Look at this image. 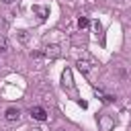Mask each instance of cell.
I'll list each match as a JSON object with an SVG mask.
<instances>
[{
    "mask_svg": "<svg viewBox=\"0 0 131 131\" xmlns=\"http://www.w3.org/2000/svg\"><path fill=\"white\" fill-rule=\"evenodd\" d=\"M43 55H45L47 59H57V57L61 55V51H59V47H57V45H49V47H45Z\"/></svg>",
    "mask_w": 131,
    "mask_h": 131,
    "instance_id": "6da1fadb",
    "label": "cell"
},
{
    "mask_svg": "<svg viewBox=\"0 0 131 131\" xmlns=\"http://www.w3.org/2000/svg\"><path fill=\"white\" fill-rule=\"evenodd\" d=\"M31 117L37 121H45L47 119V111L43 106H31Z\"/></svg>",
    "mask_w": 131,
    "mask_h": 131,
    "instance_id": "7a4b0ae2",
    "label": "cell"
},
{
    "mask_svg": "<svg viewBox=\"0 0 131 131\" xmlns=\"http://www.w3.org/2000/svg\"><path fill=\"white\" fill-rule=\"evenodd\" d=\"M61 80H63V82H61V84H63V88H68L70 92H74V90H76V88H74V82H72V74H70L68 70L63 72V76H61Z\"/></svg>",
    "mask_w": 131,
    "mask_h": 131,
    "instance_id": "3957f363",
    "label": "cell"
},
{
    "mask_svg": "<svg viewBox=\"0 0 131 131\" xmlns=\"http://www.w3.org/2000/svg\"><path fill=\"white\" fill-rule=\"evenodd\" d=\"M4 117H6V121H18V119H20V111L14 108V106H10V108H6Z\"/></svg>",
    "mask_w": 131,
    "mask_h": 131,
    "instance_id": "277c9868",
    "label": "cell"
},
{
    "mask_svg": "<svg viewBox=\"0 0 131 131\" xmlns=\"http://www.w3.org/2000/svg\"><path fill=\"white\" fill-rule=\"evenodd\" d=\"M76 66H78V70H80L82 74H88V72H90V63H88V61H82V59H80Z\"/></svg>",
    "mask_w": 131,
    "mask_h": 131,
    "instance_id": "5b68a950",
    "label": "cell"
},
{
    "mask_svg": "<svg viewBox=\"0 0 131 131\" xmlns=\"http://www.w3.org/2000/svg\"><path fill=\"white\" fill-rule=\"evenodd\" d=\"M88 25H90V20H88L86 16H80V18H78V27H80V29H86Z\"/></svg>",
    "mask_w": 131,
    "mask_h": 131,
    "instance_id": "8992f818",
    "label": "cell"
},
{
    "mask_svg": "<svg viewBox=\"0 0 131 131\" xmlns=\"http://www.w3.org/2000/svg\"><path fill=\"white\" fill-rule=\"evenodd\" d=\"M8 49V41H6V37H0V53H4Z\"/></svg>",
    "mask_w": 131,
    "mask_h": 131,
    "instance_id": "52a82bcc",
    "label": "cell"
},
{
    "mask_svg": "<svg viewBox=\"0 0 131 131\" xmlns=\"http://www.w3.org/2000/svg\"><path fill=\"white\" fill-rule=\"evenodd\" d=\"M102 127H104V131H108L111 129V119H102Z\"/></svg>",
    "mask_w": 131,
    "mask_h": 131,
    "instance_id": "ba28073f",
    "label": "cell"
},
{
    "mask_svg": "<svg viewBox=\"0 0 131 131\" xmlns=\"http://www.w3.org/2000/svg\"><path fill=\"white\" fill-rule=\"evenodd\" d=\"M92 27H94V31H96V33H100V29H102V27H100V23H98V20H94V25H92Z\"/></svg>",
    "mask_w": 131,
    "mask_h": 131,
    "instance_id": "9c48e42d",
    "label": "cell"
},
{
    "mask_svg": "<svg viewBox=\"0 0 131 131\" xmlns=\"http://www.w3.org/2000/svg\"><path fill=\"white\" fill-rule=\"evenodd\" d=\"M18 37H20V41H27V33L25 31H18Z\"/></svg>",
    "mask_w": 131,
    "mask_h": 131,
    "instance_id": "30bf717a",
    "label": "cell"
},
{
    "mask_svg": "<svg viewBox=\"0 0 131 131\" xmlns=\"http://www.w3.org/2000/svg\"><path fill=\"white\" fill-rule=\"evenodd\" d=\"M2 2H4V4H12L14 0H2Z\"/></svg>",
    "mask_w": 131,
    "mask_h": 131,
    "instance_id": "8fae6325",
    "label": "cell"
}]
</instances>
